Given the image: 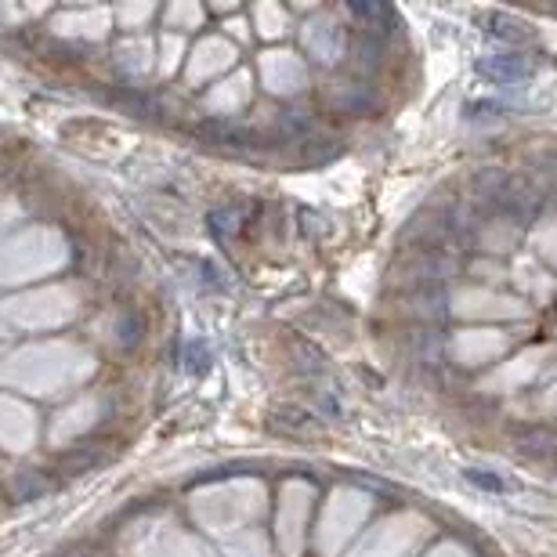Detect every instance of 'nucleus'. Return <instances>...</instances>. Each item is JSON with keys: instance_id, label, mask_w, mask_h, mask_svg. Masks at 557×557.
Wrapping results in <instances>:
<instances>
[{"instance_id": "7", "label": "nucleus", "mask_w": 557, "mask_h": 557, "mask_svg": "<svg viewBox=\"0 0 557 557\" xmlns=\"http://www.w3.org/2000/svg\"><path fill=\"white\" fill-rule=\"evenodd\" d=\"M463 478H467L474 489H485V492H492V496H503V492H507V482H503L496 471H478V467H467Z\"/></svg>"}, {"instance_id": "3", "label": "nucleus", "mask_w": 557, "mask_h": 557, "mask_svg": "<svg viewBox=\"0 0 557 557\" xmlns=\"http://www.w3.org/2000/svg\"><path fill=\"white\" fill-rule=\"evenodd\" d=\"M514 449L532 463H554L557 467V431L547 427H525L514 435Z\"/></svg>"}, {"instance_id": "5", "label": "nucleus", "mask_w": 557, "mask_h": 557, "mask_svg": "<svg viewBox=\"0 0 557 557\" xmlns=\"http://www.w3.org/2000/svg\"><path fill=\"white\" fill-rule=\"evenodd\" d=\"M203 134H210V142L218 145H232V149H246V145H254V131H246L239 123H207Z\"/></svg>"}, {"instance_id": "4", "label": "nucleus", "mask_w": 557, "mask_h": 557, "mask_svg": "<svg viewBox=\"0 0 557 557\" xmlns=\"http://www.w3.org/2000/svg\"><path fill=\"white\" fill-rule=\"evenodd\" d=\"M514 185V178H510L507 170H496V167H485V170H478L471 178V189H474V196L482 199L485 207H489V214L496 210V203L503 199V192Z\"/></svg>"}, {"instance_id": "6", "label": "nucleus", "mask_w": 557, "mask_h": 557, "mask_svg": "<svg viewBox=\"0 0 557 557\" xmlns=\"http://www.w3.org/2000/svg\"><path fill=\"white\" fill-rule=\"evenodd\" d=\"M351 11H355L359 19L369 22L366 33H377V29H384V26L395 22V11H391L388 4H351Z\"/></svg>"}, {"instance_id": "1", "label": "nucleus", "mask_w": 557, "mask_h": 557, "mask_svg": "<svg viewBox=\"0 0 557 557\" xmlns=\"http://www.w3.org/2000/svg\"><path fill=\"white\" fill-rule=\"evenodd\" d=\"M478 26L489 40H500V44H510V48H525L532 40V26L529 22L514 19L507 11H482L478 15Z\"/></svg>"}, {"instance_id": "2", "label": "nucleus", "mask_w": 557, "mask_h": 557, "mask_svg": "<svg viewBox=\"0 0 557 557\" xmlns=\"http://www.w3.org/2000/svg\"><path fill=\"white\" fill-rule=\"evenodd\" d=\"M478 76L492 80V84H521V80H529L532 76V62L518 51H507V55H489V58H478Z\"/></svg>"}]
</instances>
